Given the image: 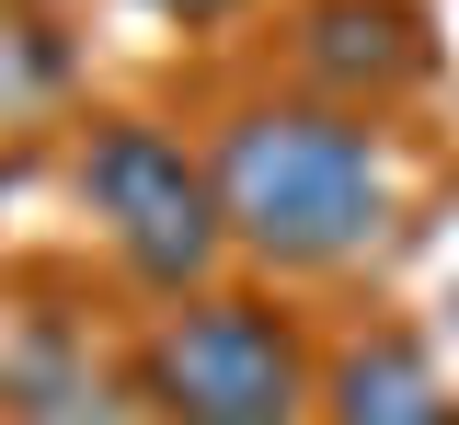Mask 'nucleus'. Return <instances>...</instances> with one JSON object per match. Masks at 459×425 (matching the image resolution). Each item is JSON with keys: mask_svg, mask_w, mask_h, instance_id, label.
Wrapping results in <instances>:
<instances>
[{"mask_svg": "<svg viewBox=\"0 0 459 425\" xmlns=\"http://www.w3.org/2000/svg\"><path fill=\"white\" fill-rule=\"evenodd\" d=\"M322 425H459V391L413 322H368L322 368Z\"/></svg>", "mask_w": 459, "mask_h": 425, "instance_id": "obj_5", "label": "nucleus"}, {"mask_svg": "<svg viewBox=\"0 0 459 425\" xmlns=\"http://www.w3.org/2000/svg\"><path fill=\"white\" fill-rule=\"evenodd\" d=\"M81 207L104 253L150 288V299H195L230 253V219H219V184L207 161L150 116H92L81 126Z\"/></svg>", "mask_w": 459, "mask_h": 425, "instance_id": "obj_3", "label": "nucleus"}, {"mask_svg": "<svg viewBox=\"0 0 459 425\" xmlns=\"http://www.w3.org/2000/svg\"><path fill=\"white\" fill-rule=\"evenodd\" d=\"M0 403H12V425H138V403H115V368L92 357L69 322L12 334V357H0Z\"/></svg>", "mask_w": 459, "mask_h": 425, "instance_id": "obj_6", "label": "nucleus"}, {"mask_svg": "<svg viewBox=\"0 0 459 425\" xmlns=\"http://www.w3.org/2000/svg\"><path fill=\"white\" fill-rule=\"evenodd\" d=\"M207 184H219L230 253H253L264 276H333L391 242V207H402L379 116H344L310 92L230 104L207 138Z\"/></svg>", "mask_w": 459, "mask_h": 425, "instance_id": "obj_1", "label": "nucleus"}, {"mask_svg": "<svg viewBox=\"0 0 459 425\" xmlns=\"http://www.w3.org/2000/svg\"><path fill=\"white\" fill-rule=\"evenodd\" d=\"M425 69H437V47H425V23H413L402 0H310V12H299V92H310V104L379 116Z\"/></svg>", "mask_w": 459, "mask_h": 425, "instance_id": "obj_4", "label": "nucleus"}, {"mask_svg": "<svg viewBox=\"0 0 459 425\" xmlns=\"http://www.w3.org/2000/svg\"><path fill=\"white\" fill-rule=\"evenodd\" d=\"M126 379H138V414L150 425H299L310 403H322L310 334H299L264 288L161 299V322L138 334Z\"/></svg>", "mask_w": 459, "mask_h": 425, "instance_id": "obj_2", "label": "nucleus"}, {"mask_svg": "<svg viewBox=\"0 0 459 425\" xmlns=\"http://www.w3.org/2000/svg\"><path fill=\"white\" fill-rule=\"evenodd\" d=\"M138 12H161V23H230L241 0H138Z\"/></svg>", "mask_w": 459, "mask_h": 425, "instance_id": "obj_7", "label": "nucleus"}]
</instances>
